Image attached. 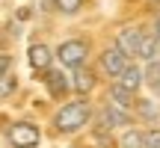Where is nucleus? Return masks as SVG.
<instances>
[{
  "label": "nucleus",
  "mask_w": 160,
  "mask_h": 148,
  "mask_svg": "<svg viewBox=\"0 0 160 148\" xmlns=\"http://www.w3.org/2000/svg\"><path fill=\"white\" fill-rule=\"evenodd\" d=\"M116 86H122V89H128L131 95H137V92L142 89V68H139V65H128V68L119 74V83Z\"/></svg>",
  "instance_id": "obj_9"
},
{
  "label": "nucleus",
  "mask_w": 160,
  "mask_h": 148,
  "mask_svg": "<svg viewBox=\"0 0 160 148\" xmlns=\"http://www.w3.org/2000/svg\"><path fill=\"white\" fill-rule=\"evenodd\" d=\"M154 36H157V39H160V15L154 18Z\"/></svg>",
  "instance_id": "obj_21"
},
{
  "label": "nucleus",
  "mask_w": 160,
  "mask_h": 148,
  "mask_svg": "<svg viewBox=\"0 0 160 148\" xmlns=\"http://www.w3.org/2000/svg\"><path fill=\"white\" fill-rule=\"evenodd\" d=\"M95 71H89V68H74V77H71V89L77 92V95H89L92 89H95Z\"/></svg>",
  "instance_id": "obj_10"
},
{
  "label": "nucleus",
  "mask_w": 160,
  "mask_h": 148,
  "mask_svg": "<svg viewBox=\"0 0 160 148\" xmlns=\"http://www.w3.org/2000/svg\"><path fill=\"white\" fill-rule=\"evenodd\" d=\"M142 83H148L151 89H157V86H160V59H151V62L145 65V71H142Z\"/></svg>",
  "instance_id": "obj_14"
},
{
  "label": "nucleus",
  "mask_w": 160,
  "mask_h": 148,
  "mask_svg": "<svg viewBox=\"0 0 160 148\" xmlns=\"http://www.w3.org/2000/svg\"><path fill=\"white\" fill-rule=\"evenodd\" d=\"M133 110H137V116L145 119V121H157V116H160V107L151 101V98H139V101H133Z\"/></svg>",
  "instance_id": "obj_13"
},
{
  "label": "nucleus",
  "mask_w": 160,
  "mask_h": 148,
  "mask_svg": "<svg viewBox=\"0 0 160 148\" xmlns=\"http://www.w3.org/2000/svg\"><path fill=\"white\" fill-rule=\"evenodd\" d=\"M122 148H142V131L128 127V131L122 133Z\"/></svg>",
  "instance_id": "obj_15"
},
{
  "label": "nucleus",
  "mask_w": 160,
  "mask_h": 148,
  "mask_svg": "<svg viewBox=\"0 0 160 148\" xmlns=\"http://www.w3.org/2000/svg\"><path fill=\"white\" fill-rule=\"evenodd\" d=\"M89 121H92V104L86 101V98L62 104V110L53 116V127H57L59 133H74L80 127H86Z\"/></svg>",
  "instance_id": "obj_1"
},
{
  "label": "nucleus",
  "mask_w": 160,
  "mask_h": 148,
  "mask_svg": "<svg viewBox=\"0 0 160 148\" xmlns=\"http://www.w3.org/2000/svg\"><path fill=\"white\" fill-rule=\"evenodd\" d=\"M154 92H160V86H157V89H154Z\"/></svg>",
  "instance_id": "obj_22"
},
{
  "label": "nucleus",
  "mask_w": 160,
  "mask_h": 148,
  "mask_svg": "<svg viewBox=\"0 0 160 148\" xmlns=\"http://www.w3.org/2000/svg\"><path fill=\"white\" fill-rule=\"evenodd\" d=\"M39 139H42L39 127L30 125V121H18V125L9 127V142L15 148H33V145H39Z\"/></svg>",
  "instance_id": "obj_4"
},
{
  "label": "nucleus",
  "mask_w": 160,
  "mask_h": 148,
  "mask_svg": "<svg viewBox=\"0 0 160 148\" xmlns=\"http://www.w3.org/2000/svg\"><path fill=\"white\" fill-rule=\"evenodd\" d=\"M18 18H21V21H24V18H30V6H21V12H18Z\"/></svg>",
  "instance_id": "obj_20"
},
{
  "label": "nucleus",
  "mask_w": 160,
  "mask_h": 148,
  "mask_svg": "<svg viewBox=\"0 0 160 148\" xmlns=\"http://www.w3.org/2000/svg\"><path fill=\"white\" fill-rule=\"evenodd\" d=\"M133 98L137 95H131V92L128 89H122V86H110V104H113V107H119V110H125V113H131L133 110Z\"/></svg>",
  "instance_id": "obj_12"
},
{
  "label": "nucleus",
  "mask_w": 160,
  "mask_h": 148,
  "mask_svg": "<svg viewBox=\"0 0 160 148\" xmlns=\"http://www.w3.org/2000/svg\"><path fill=\"white\" fill-rule=\"evenodd\" d=\"M45 86L51 92V98H65L71 92V80L62 74V68H48L45 71Z\"/></svg>",
  "instance_id": "obj_7"
},
{
  "label": "nucleus",
  "mask_w": 160,
  "mask_h": 148,
  "mask_svg": "<svg viewBox=\"0 0 160 148\" xmlns=\"http://www.w3.org/2000/svg\"><path fill=\"white\" fill-rule=\"evenodd\" d=\"M128 65H131V59H128L116 45L107 47V51L101 53V68H104V74H110V77H119V74L125 71Z\"/></svg>",
  "instance_id": "obj_6"
},
{
  "label": "nucleus",
  "mask_w": 160,
  "mask_h": 148,
  "mask_svg": "<svg viewBox=\"0 0 160 148\" xmlns=\"http://www.w3.org/2000/svg\"><path fill=\"white\" fill-rule=\"evenodd\" d=\"M27 59H30V68H33V71H48V68H51V62H53V51L39 42V45H30Z\"/></svg>",
  "instance_id": "obj_8"
},
{
  "label": "nucleus",
  "mask_w": 160,
  "mask_h": 148,
  "mask_svg": "<svg viewBox=\"0 0 160 148\" xmlns=\"http://www.w3.org/2000/svg\"><path fill=\"white\" fill-rule=\"evenodd\" d=\"M142 148H160V127L142 131Z\"/></svg>",
  "instance_id": "obj_16"
},
{
  "label": "nucleus",
  "mask_w": 160,
  "mask_h": 148,
  "mask_svg": "<svg viewBox=\"0 0 160 148\" xmlns=\"http://www.w3.org/2000/svg\"><path fill=\"white\" fill-rule=\"evenodd\" d=\"M128 125H131V113L113 107V104H104L95 116V131L98 133H113L116 127H128Z\"/></svg>",
  "instance_id": "obj_3"
},
{
  "label": "nucleus",
  "mask_w": 160,
  "mask_h": 148,
  "mask_svg": "<svg viewBox=\"0 0 160 148\" xmlns=\"http://www.w3.org/2000/svg\"><path fill=\"white\" fill-rule=\"evenodd\" d=\"M86 57H89V45H86L83 39H68L62 42V45L57 47V59L62 68H80V65L86 62Z\"/></svg>",
  "instance_id": "obj_2"
},
{
  "label": "nucleus",
  "mask_w": 160,
  "mask_h": 148,
  "mask_svg": "<svg viewBox=\"0 0 160 148\" xmlns=\"http://www.w3.org/2000/svg\"><path fill=\"white\" fill-rule=\"evenodd\" d=\"M137 57L145 59V62H151V59H160V39L154 33H142V39H139V47H137Z\"/></svg>",
  "instance_id": "obj_11"
},
{
  "label": "nucleus",
  "mask_w": 160,
  "mask_h": 148,
  "mask_svg": "<svg viewBox=\"0 0 160 148\" xmlns=\"http://www.w3.org/2000/svg\"><path fill=\"white\" fill-rule=\"evenodd\" d=\"M139 39H142V30H139L137 24H133V27H122L119 33H116V47H119V51L131 59V57H137Z\"/></svg>",
  "instance_id": "obj_5"
},
{
  "label": "nucleus",
  "mask_w": 160,
  "mask_h": 148,
  "mask_svg": "<svg viewBox=\"0 0 160 148\" xmlns=\"http://www.w3.org/2000/svg\"><path fill=\"white\" fill-rule=\"evenodd\" d=\"M15 86H18V80L12 77V74H3V77H0V101L9 98L12 92H15Z\"/></svg>",
  "instance_id": "obj_18"
},
{
  "label": "nucleus",
  "mask_w": 160,
  "mask_h": 148,
  "mask_svg": "<svg viewBox=\"0 0 160 148\" xmlns=\"http://www.w3.org/2000/svg\"><path fill=\"white\" fill-rule=\"evenodd\" d=\"M9 68H12V57H9V53H0V77L9 74Z\"/></svg>",
  "instance_id": "obj_19"
},
{
  "label": "nucleus",
  "mask_w": 160,
  "mask_h": 148,
  "mask_svg": "<svg viewBox=\"0 0 160 148\" xmlns=\"http://www.w3.org/2000/svg\"><path fill=\"white\" fill-rule=\"evenodd\" d=\"M53 3H57V9L65 12V15H74V12L83 9V0H53Z\"/></svg>",
  "instance_id": "obj_17"
}]
</instances>
